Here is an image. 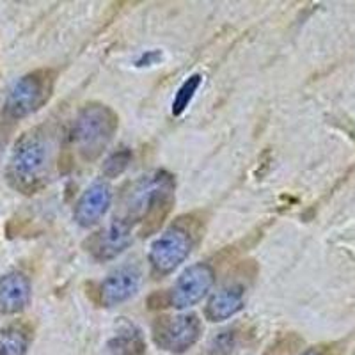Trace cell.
<instances>
[{"mask_svg":"<svg viewBox=\"0 0 355 355\" xmlns=\"http://www.w3.org/2000/svg\"><path fill=\"white\" fill-rule=\"evenodd\" d=\"M117 130V116L110 107L89 103L73 123L71 141L85 162L101 157Z\"/></svg>","mask_w":355,"mask_h":355,"instance_id":"cell-3","label":"cell"},{"mask_svg":"<svg viewBox=\"0 0 355 355\" xmlns=\"http://www.w3.org/2000/svg\"><path fill=\"white\" fill-rule=\"evenodd\" d=\"M133 226L130 222L116 217L109 226L100 230L89 239V252L98 261H109L117 258L132 243Z\"/></svg>","mask_w":355,"mask_h":355,"instance_id":"cell-9","label":"cell"},{"mask_svg":"<svg viewBox=\"0 0 355 355\" xmlns=\"http://www.w3.org/2000/svg\"><path fill=\"white\" fill-rule=\"evenodd\" d=\"M194 247L192 231L183 224H174L151 243L150 247V265L155 274L167 275L173 274L178 266L185 263Z\"/></svg>","mask_w":355,"mask_h":355,"instance_id":"cell-5","label":"cell"},{"mask_svg":"<svg viewBox=\"0 0 355 355\" xmlns=\"http://www.w3.org/2000/svg\"><path fill=\"white\" fill-rule=\"evenodd\" d=\"M142 283V270L137 265H123L110 272L100 284V302L103 307H114L126 302L137 293Z\"/></svg>","mask_w":355,"mask_h":355,"instance_id":"cell-8","label":"cell"},{"mask_svg":"<svg viewBox=\"0 0 355 355\" xmlns=\"http://www.w3.org/2000/svg\"><path fill=\"white\" fill-rule=\"evenodd\" d=\"M199 85H201V75H192V77L187 78V80L183 82V85L178 89L176 98H174V101H173L174 116H182L183 110L189 107V103L192 101V98H194V94H196V91L199 89Z\"/></svg>","mask_w":355,"mask_h":355,"instance_id":"cell-15","label":"cell"},{"mask_svg":"<svg viewBox=\"0 0 355 355\" xmlns=\"http://www.w3.org/2000/svg\"><path fill=\"white\" fill-rule=\"evenodd\" d=\"M110 205H112V189L109 183H93L75 205L73 217L78 226L91 227L105 217Z\"/></svg>","mask_w":355,"mask_h":355,"instance_id":"cell-10","label":"cell"},{"mask_svg":"<svg viewBox=\"0 0 355 355\" xmlns=\"http://www.w3.org/2000/svg\"><path fill=\"white\" fill-rule=\"evenodd\" d=\"M28 338L17 327L0 329V355H25Z\"/></svg>","mask_w":355,"mask_h":355,"instance_id":"cell-14","label":"cell"},{"mask_svg":"<svg viewBox=\"0 0 355 355\" xmlns=\"http://www.w3.org/2000/svg\"><path fill=\"white\" fill-rule=\"evenodd\" d=\"M174 178L166 171H157L153 174L141 178L126 192L121 202V215H117L123 220L135 224H151L157 227L166 217L173 202Z\"/></svg>","mask_w":355,"mask_h":355,"instance_id":"cell-1","label":"cell"},{"mask_svg":"<svg viewBox=\"0 0 355 355\" xmlns=\"http://www.w3.org/2000/svg\"><path fill=\"white\" fill-rule=\"evenodd\" d=\"M53 89L52 71H34L18 78L9 89L4 103L6 116L11 119H24L49 101Z\"/></svg>","mask_w":355,"mask_h":355,"instance_id":"cell-4","label":"cell"},{"mask_svg":"<svg viewBox=\"0 0 355 355\" xmlns=\"http://www.w3.org/2000/svg\"><path fill=\"white\" fill-rule=\"evenodd\" d=\"M215 283V272L208 263L189 266L167 291V304L174 309H189L210 293Z\"/></svg>","mask_w":355,"mask_h":355,"instance_id":"cell-7","label":"cell"},{"mask_svg":"<svg viewBox=\"0 0 355 355\" xmlns=\"http://www.w3.org/2000/svg\"><path fill=\"white\" fill-rule=\"evenodd\" d=\"M302 355H323V354L320 350H307V352H304Z\"/></svg>","mask_w":355,"mask_h":355,"instance_id":"cell-18","label":"cell"},{"mask_svg":"<svg viewBox=\"0 0 355 355\" xmlns=\"http://www.w3.org/2000/svg\"><path fill=\"white\" fill-rule=\"evenodd\" d=\"M52 139L41 130L27 133L17 144L8 167L9 182L24 192H33L49 174L52 164Z\"/></svg>","mask_w":355,"mask_h":355,"instance_id":"cell-2","label":"cell"},{"mask_svg":"<svg viewBox=\"0 0 355 355\" xmlns=\"http://www.w3.org/2000/svg\"><path fill=\"white\" fill-rule=\"evenodd\" d=\"M110 350L114 355H146V343L142 332L133 323L125 322L110 339Z\"/></svg>","mask_w":355,"mask_h":355,"instance_id":"cell-13","label":"cell"},{"mask_svg":"<svg viewBox=\"0 0 355 355\" xmlns=\"http://www.w3.org/2000/svg\"><path fill=\"white\" fill-rule=\"evenodd\" d=\"M31 302V281L21 272H9L0 277V313L17 315Z\"/></svg>","mask_w":355,"mask_h":355,"instance_id":"cell-12","label":"cell"},{"mask_svg":"<svg viewBox=\"0 0 355 355\" xmlns=\"http://www.w3.org/2000/svg\"><path fill=\"white\" fill-rule=\"evenodd\" d=\"M234 347H236V334L233 331H224L211 339L205 355H231Z\"/></svg>","mask_w":355,"mask_h":355,"instance_id":"cell-16","label":"cell"},{"mask_svg":"<svg viewBox=\"0 0 355 355\" xmlns=\"http://www.w3.org/2000/svg\"><path fill=\"white\" fill-rule=\"evenodd\" d=\"M247 288L239 281H230L218 288L206 304L205 316L210 322H226L245 307Z\"/></svg>","mask_w":355,"mask_h":355,"instance_id":"cell-11","label":"cell"},{"mask_svg":"<svg viewBox=\"0 0 355 355\" xmlns=\"http://www.w3.org/2000/svg\"><path fill=\"white\" fill-rule=\"evenodd\" d=\"M130 160H132V153H130L126 148L116 151V153H112L105 162H103V174H105L107 178L119 176V174L128 167Z\"/></svg>","mask_w":355,"mask_h":355,"instance_id":"cell-17","label":"cell"},{"mask_svg":"<svg viewBox=\"0 0 355 355\" xmlns=\"http://www.w3.org/2000/svg\"><path fill=\"white\" fill-rule=\"evenodd\" d=\"M201 320L192 313L160 316L153 323V339L158 348L171 354H183L201 338Z\"/></svg>","mask_w":355,"mask_h":355,"instance_id":"cell-6","label":"cell"}]
</instances>
